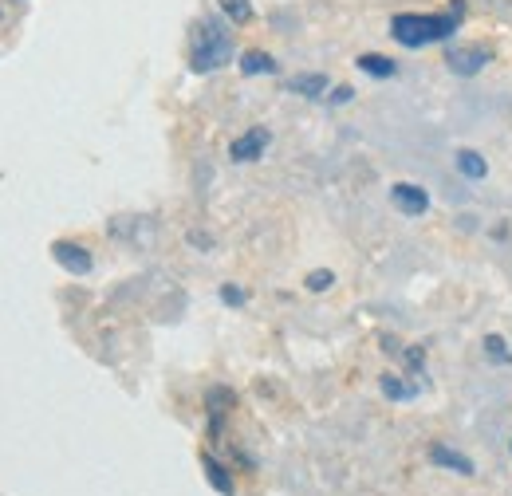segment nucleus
I'll use <instances>...</instances> for the list:
<instances>
[{"mask_svg":"<svg viewBox=\"0 0 512 496\" xmlns=\"http://www.w3.org/2000/svg\"><path fill=\"white\" fill-rule=\"evenodd\" d=\"M355 67L363 71V75H371V79H394L398 75V63L390 60V56H379V52H363Z\"/></svg>","mask_w":512,"mask_h":496,"instance_id":"ddd939ff","label":"nucleus"},{"mask_svg":"<svg viewBox=\"0 0 512 496\" xmlns=\"http://www.w3.org/2000/svg\"><path fill=\"white\" fill-rule=\"evenodd\" d=\"M453 166H457V174L469 178V182H485V178H489V162H485L477 150H457V154H453Z\"/></svg>","mask_w":512,"mask_h":496,"instance_id":"9b49d317","label":"nucleus"},{"mask_svg":"<svg viewBox=\"0 0 512 496\" xmlns=\"http://www.w3.org/2000/svg\"><path fill=\"white\" fill-rule=\"evenodd\" d=\"M430 465L449 469V473H457V477H473V473H477L473 457L457 453V449H453V445H446V441H430Z\"/></svg>","mask_w":512,"mask_h":496,"instance_id":"0eeeda50","label":"nucleus"},{"mask_svg":"<svg viewBox=\"0 0 512 496\" xmlns=\"http://www.w3.org/2000/svg\"><path fill=\"white\" fill-rule=\"evenodd\" d=\"M379 390H383L390 402H410V398H418V386L402 382L398 374H383V378H379Z\"/></svg>","mask_w":512,"mask_h":496,"instance_id":"4468645a","label":"nucleus"},{"mask_svg":"<svg viewBox=\"0 0 512 496\" xmlns=\"http://www.w3.org/2000/svg\"><path fill=\"white\" fill-rule=\"evenodd\" d=\"M237 67H241V75H245V79H256V75H276V71H280V63L272 60L268 52H260V48L241 52V63H237Z\"/></svg>","mask_w":512,"mask_h":496,"instance_id":"f8f14e48","label":"nucleus"},{"mask_svg":"<svg viewBox=\"0 0 512 496\" xmlns=\"http://www.w3.org/2000/svg\"><path fill=\"white\" fill-rule=\"evenodd\" d=\"M509 449H512V441H509Z\"/></svg>","mask_w":512,"mask_h":496,"instance_id":"4be33fe9","label":"nucleus"},{"mask_svg":"<svg viewBox=\"0 0 512 496\" xmlns=\"http://www.w3.org/2000/svg\"><path fill=\"white\" fill-rule=\"evenodd\" d=\"M225 63H233V32L217 16H201L190 32V71L193 75H213Z\"/></svg>","mask_w":512,"mask_h":496,"instance_id":"f03ea898","label":"nucleus"},{"mask_svg":"<svg viewBox=\"0 0 512 496\" xmlns=\"http://www.w3.org/2000/svg\"><path fill=\"white\" fill-rule=\"evenodd\" d=\"M190 245H197V248H213V237H205V233H190Z\"/></svg>","mask_w":512,"mask_h":496,"instance_id":"412c9836","label":"nucleus"},{"mask_svg":"<svg viewBox=\"0 0 512 496\" xmlns=\"http://www.w3.org/2000/svg\"><path fill=\"white\" fill-rule=\"evenodd\" d=\"M390 201H394V209H398L402 217H410V221H418V217L430 213V189L414 186V182H394V186H390Z\"/></svg>","mask_w":512,"mask_h":496,"instance_id":"20e7f679","label":"nucleus"},{"mask_svg":"<svg viewBox=\"0 0 512 496\" xmlns=\"http://www.w3.org/2000/svg\"><path fill=\"white\" fill-rule=\"evenodd\" d=\"M233 406H237V394H233L229 386H213V390L205 394V414H209V434L213 437L221 434V426H225V418H229Z\"/></svg>","mask_w":512,"mask_h":496,"instance_id":"6e6552de","label":"nucleus"},{"mask_svg":"<svg viewBox=\"0 0 512 496\" xmlns=\"http://www.w3.org/2000/svg\"><path fill=\"white\" fill-rule=\"evenodd\" d=\"M201 469H205V481H209V489L221 496H237V481H233V473L213 457V453H201Z\"/></svg>","mask_w":512,"mask_h":496,"instance_id":"1a4fd4ad","label":"nucleus"},{"mask_svg":"<svg viewBox=\"0 0 512 496\" xmlns=\"http://www.w3.org/2000/svg\"><path fill=\"white\" fill-rule=\"evenodd\" d=\"M245 300H249L245 288H237V284H225V288H221V304H225V308H245Z\"/></svg>","mask_w":512,"mask_h":496,"instance_id":"a211bd4d","label":"nucleus"},{"mask_svg":"<svg viewBox=\"0 0 512 496\" xmlns=\"http://www.w3.org/2000/svg\"><path fill=\"white\" fill-rule=\"evenodd\" d=\"M461 20H465V0H449L446 12H398L390 20V36L418 52V48H430V44H446L461 32Z\"/></svg>","mask_w":512,"mask_h":496,"instance_id":"f257e3e1","label":"nucleus"},{"mask_svg":"<svg viewBox=\"0 0 512 496\" xmlns=\"http://www.w3.org/2000/svg\"><path fill=\"white\" fill-rule=\"evenodd\" d=\"M217 8L225 12V20L229 24H237V28H245L249 20H253V0H217Z\"/></svg>","mask_w":512,"mask_h":496,"instance_id":"2eb2a0df","label":"nucleus"},{"mask_svg":"<svg viewBox=\"0 0 512 496\" xmlns=\"http://www.w3.org/2000/svg\"><path fill=\"white\" fill-rule=\"evenodd\" d=\"M52 260L71 272V276H87L91 268H95V256H91V248L79 245V241H52Z\"/></svg>","mask_w":512,"mask_h":496,"instance_id":"39448f33","label":"nucleus"},{"mask_svg":"<svg viewBox=\"0 0 512 496\" xmlns=\"http://www.w3.org/2000/svg\"><path fill=\"white\" fill-rule=\"evenodd\" d=\"M327 99H331L335 107H343V103H351V99H355V87H335Z\"/></svg>","mask_w":512,"mask_h":496,"instance_id":"aec40b11","label":"nucleus"},{"mask_svg":"<svg viewBox=\"0 0 512 496\" xmlns=\"http://www.w3.org/2000/svg\"><path fill=\"white\" fill-rule=\"evenodd\" d=\"M485 355L493 359V363H512V351L509 343L501 339V335H485Z\"/></svg>","mask_w":512,"mask_h":496,"instance_id":"dca6fc26","label":"nucleus"},{"mask_svg":"<svg viewBox=\"0 0 512 496\" xmlns=\"http://www.w3.org/2000/svg\"><path fill=\"white\" fill-rule=\"evenodd\" d=\"M422 363H426V351H422V347H410V351H406V367L414 374H422Z\"/></svg>","mask_w":512,"mask_h":496,"instance_id":"6ab92c4d","label":"nucleus"},{"mask_svg":"<svg viewBox=\"0 0 512 496\" xmlns=\"http://www.w3.org/2000/svg\"><path fill=\"white\" fill-rule=\"evenodd\" d=\"M489 63H493V48L489 44H461V48H449L446 52V67L453 75H461V79L481 75Z\"/></svg>","mask_w":512,"mask_h":496,"instance_id":"7ed1b4c3","label":"nucleus"},{"mask_svg":"<svg viewBox=\"0 0 512 496\" xmlns=\"http://www.w3.org/2000/svg\"><path fill=\"white\" fill-rule=\"evenodd\" d=\"M268 146H272V130H268V126H249L241 138H233L229 158H233V162H260Z\"/></svg>","mask_w":512,"mask_h":496,"instance_id":"423d86ee","label":"nucleus"},{"mask_svg":"<svg viewBox=\"0 0 512 496\" xmlns=\"http://www.w3.org/2000/svg\"><path fill=\"white\" fill-rule=\"evenodd\" d=\"M331 284H335V272H331V268H316V272L304 276V288H308V292H327Z\"/></svg>","mask_w":512,"mask_h":496,"instance_id":"f3484780","label":"nucleus"},{"mask_svg":"<svg viewBox=\"0 0 512 496\" xmlns=\"http://www.w3.org/2000/svg\"><path fill=\"white\" fill-rule=\"evenodd\" d=\"M327 75L323 71H304V75H292L288 79V95H300V99H327Z\"/></svg>","mask_w":512,"mask_h":496,"instance_id":"9d476101","label":"nucleus"}]
</instances>
